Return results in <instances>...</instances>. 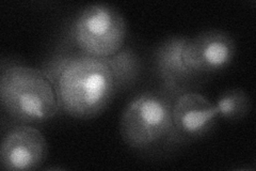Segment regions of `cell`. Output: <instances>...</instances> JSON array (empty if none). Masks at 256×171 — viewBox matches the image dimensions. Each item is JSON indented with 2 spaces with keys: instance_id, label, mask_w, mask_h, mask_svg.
<instances>
[{
  "instance_id": "7a4b0ae2",
  "label": "cell",
  "mask_w": 256,
  "mask_h": 171,
  "mask_svg": "<svg viewBox=\"0 0 256 171\" xmlns=\"http://www.w3.org/2000/svg\"><path fill=\"white\" fill-rule=\"evenodd\" d=\"M4 110L20 124H41L59 111L54 88L43 72L24 64H8L0 75Z\"/></svg>"
},
{
  "instance_id": "52a82bcc",
  "label": "cell",
  "mask_w": 256,
  "mask_h": 171,
  "mask_svg": "<svg viewBox=\"0 0 256 171\" xmlns=\"http://www.w3.org/2000/svg\"><path fill=\"white\" fill-rule=\"evenodd\" d=\"M48 153L47 142L38 128L20 124L4 137L0 162L4 170H34L41 166Z\"/></svg>"
},
{
  "instance_id": "3957f363",
  "label": "cell",
  "mask_w": 256,
  "mask_h": 171,
  "mask_svg": "<svg viewBox=\"0 0 256 171\" xmlns=\"http://www.w3.org/2000/svg\"><path fill=\"white\" fill-rule=\"evenodd\" d=\"M162 91H146L134 96L122 112L120 134L130 148L153 151L166 144L172 133V103Z\"/></svg>"
},
{
  "instance_id": "ba28073f",
  "label": "cell",
  "mask_w": 256,
  "mask_h": 171,
  "mask_svg": "<svg viewBox=\"0 0 256 171\" xmlns=\"http://www.w3.org/2000/svg\"><path fill=\"white\" fill-rule=\"evenodd\" d=\"M188 41L185 37L168 38L158 45L153 55V70L162 81V90L171 96H178L187 90L188 84L198 76L184 63L182 51Z\"/></svg>"
},
{
  "instance_id": "6da1fadb",
  "label": "cell",
  "mask_w": 256,
  "mask_h": 171,
  "mask_svg": "<svg viewBox=\"0 0 256 171\" xmlns=\"http://www.w3.org/2000/svg\"><path fill=\"white\" fill-rule=\"evenodd\" d=\"M43 73L54 88L59 108L74 119L98 116L118 92L107 59L82 53L59 54Z\"/></svg>"
},
{
  "instance_id": "8992f818",
  "label": "cell",
  "mask_w": 256,
  "mask_h": 171,
  "mask_svg": "<svg viewBox=\"0 0 256 171\" xmlns=\"http://www.w3.org/2000/svg\"><path fill=\"white\" fill-rule=\"evenodd\" d=\"M235 53V41L228 32L207 30L188 39L182 51V60L190 71L200 76L228 68Z\"/></svg>"
},
{
  "instance_id": "9c48e42d",
  "label": "cell",
  "mask_w": 256,
  "mask_h": 171,
  "mask_svg": "<svg viewBox=\"0 0 256 171\" xmlns=\"http://www.w3.org/2000/svg\"><path fill=\"white\" fill-rule=\"evenodd\" d=\"M106 59L114 74L118 91L132 87L141 75L140 57L130 47H123L116 55Z\"/></svg>"
},
{
  "instance_id": "5b68a950",
  "label": "cell",
  "mask_w": 256,
  "mask_h": 171,
  "mask_svg": "<svg viewBox=\"0 0 256 171\" xmlns=\"http://www.w3.org/2000/svg\"><path fill=\"white\" fill-rule=\"evenodd\" d=\"M214 104L196 91L185 90L175 96L172 103V133L166 148L204 137L218 120Z\"/></svg>"
},
{
  "instance_id": "277c9868",
  "label": "cell",
  "mask_w": 256,
  "mask_h": 171,
  "mask_svg": "<svg viewBox=\"0 0 256 171\" xmlns=\"http://www.w3.org/2000/svg\"><path fill=\"white\" fill-rule=\"evenodd\" d=\"M127 26L116 8L107 4L86 7L72 22L68 41L84 55L106 59L124 47Z\"/></svg>"
},
{
  "instance_id": "30bf717a",
  "label": "cell",
  "mask_w": 256,
  "mask_h": 171,
  "mask_svg": "<svg viewBox=\"0 0 256 171\" xmlns=\"http://www.w3.org/2000/svg\"><path fill=\"white\" fill-rule=\"evenodd\" d=\"M218 118L239 121L249 115L251 99L242 89L234 88L222 92L214 103Z\"/></svg>"
}]
</instances>
